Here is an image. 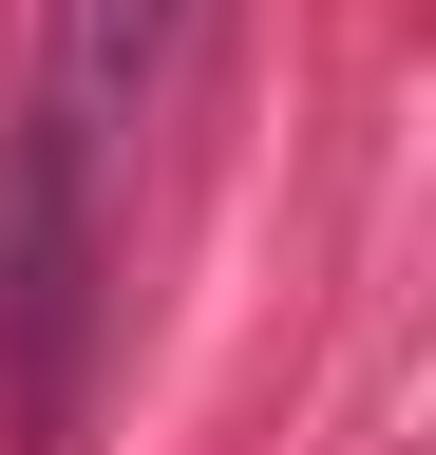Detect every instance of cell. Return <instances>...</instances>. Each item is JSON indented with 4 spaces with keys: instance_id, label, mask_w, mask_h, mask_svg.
I'll list each match as a JSON object with an SVG mask.
<instances>
[{
    "instance_id": "obj_1",
    "label": "cell",
    "mask_w": 436,
    "mask_h": 455,
    "mask_svg": "<svg viewBox=\"0 0 436 455\" xmlns=\"http://www.w3.org/2000/svg\"><path fill=\"white\" fill-rule=\"evenodd\" d=\"M95 398V133L20 114L0 133V455H76Z\"/></svg>"
},
{
    "instance_id": "obj_2",
    "label": "cell",
    "mask_w": 436,
    "mask_h": 455,
    "mask_svg": "<svg viewBox=\"0 0 436 455\" xmlns=\"http://www.w3.org/2000/svg\"><path fill=\"white\" fill-rule=\"evenodd\" d=\"M190 0H38V114H76V133H115L152 95V57H171Z\"/></svg>"
}]
</instances>
